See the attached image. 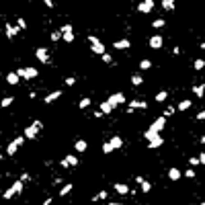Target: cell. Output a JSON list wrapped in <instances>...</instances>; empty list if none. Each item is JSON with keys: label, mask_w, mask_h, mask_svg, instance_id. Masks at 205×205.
I'll return each instance as SVG.
<instances>
[{"label": "cell", "mask_w": 205, "mask_h": 205, "mask_svg": "<svg viewBox=\"0 0 205 205\" xmlns=\"http://www.w3.org/2000/svg\"><path fill=\"white\" fill-rule=\"evenodd\" d=\"M181 176H183V172L179 170V168H170V170H168V179H170V181H179Z\"/></svg>", "instance_id": "obj_20"}, {"label": "cell", "mask_w": 205, "mask_h": 205, "mask_svg": "<svg viewBox=\"0 0 205 205\" xmlns=\"http://www.w3.org/2000/svg\"><path fill=\"white\" fill-rule=\"evenodd\" d=\"M78 107H80V109H86V107H90V98H80Z\"/></svg>", "instance_id": "obj_38"}, {"label": "cell", "mask_w": 205, "mask_h": 205, "mask_svg": "<svg viewBox=\"0 0 205 205\" xmlns=\"http://www.w3.org/2000/svg\"><path fill=\"white\" fill-rule=\"evenodd\" d=\"M176 109H179V111H187V109H191V101H189V98H185V101H181Z\"/></svg>", "instance_id": "obj_25"}, {"label": "cell", "mask_w": 205, "mask_h": 205, "mask_svg": "<svg viewBox=\"0 0 205 205\" xmlns=\"http://www.w3.org/2000/svg\"><path fill=\"white\" fill-rule=\"evenodd\" d=\"M17 74H19L21 78H25V68H19V70H17Z\"/></svg>", "instance_id": "obj_48"}, {"label": "cell", "mask_w": 205, "mask_h": 205, "mask_svg": "<svg viewBox=\"0 0 205 205\" xmlns=\"http://www.w3.org/2000/svg\"><path fill=\"white\" fill-rule=\"evenodd\" d=\"M148 107V102L146 101H131L129 102V109H127V113H131L133 109H146Z\"/></svg>", "instance_id": "obj_12"}, {"label": "cell", "mask_w": 205, "mask_h": 205, "mask_svg": "<svg viewBox=\"0 0 205 205\" xmlns=\"http://www.w3.org/2000/svg\"><path fill=\"white\" fill-rule=\"evenodd\" d=\"M137 10H140V12H144V15L152 12V10H154V0H142V2L137 4Z\"/></svg>", "instance_id": "obj_4"}, {"label": "cell", "mask_w": 205, "mask_h": 205, "mask_svg": "<svg viewBox=\"0 0 205 205\" xmlns=\"http://www.w3.org/2000/svg\"><path fill=\"white\" fill-rule=\"evenodd\" d=\"M35 55H37V60L43 62V64L49 62V54H47V49H45V47H37V49H35Z\"/></svg>", "instance_id": "obj_7"}, {"label": "cell", "mask_w": 205, "mask_h": 205, "mask_svg": "<svg viewBox=\"0 0 205 205\" xmlns=\"http://www.w3.org/2000/svg\"><path fill=\"white\" fill-rule=\"evenodd\" d=\"M113 47L115 49H129L131 43H129V39H117L115 43H113Z\"/></svg>", "instance_id": "obj_14"}, {"label": "cell", "mask_w": 205, "mask_h": 205, "mask_svg": "<svg viewBox=\"0 0 205 205\" xmlns=\"http://www.w3.org/2000/svg\"><path fill=\"white\" fill-rule=\"evenodd\" d=\"M115 191H117L119 195H127V193H129V187H127L125 183H115Z\"/></svg>", "instance_id": "obj_18"}, {"label": "cell", "mask_w": 205, "mask_h": 205, "mask_svg": "<svg viewBox=\"0 0 205 205\" xmlns=\"http://www.w3.org/2000/svg\"><path fill=\"white\" fill-rule=\"evenodd\" d=\"M162 8L164 10H174V0H162Z\"/></svg>", "instance_id": "obj_26"}, {"label": "cell", "mask_w": 205, "mask_h": 205, "mask_svg": "<svg viewBox=\"0 0 205 205\" xmlns=\"http://www.w3.org/2000/svg\"><path fill=\"white\" fill-rule=\"evenodd\" d=\"M109 142H111V146H113V150H119V148L123 146V140L119 136H115V137H111V140H109Z\"/></svg>", "instance_id": "obj_23"}, {"label": "cell", "mask_w": 205, "mask_h": 205, "mask_svg": "<svg viewBox=\"0 0 205 205\" xmlns=\"http://www.w3.org/2000/svg\"><path fill=\"white\" fill-rule=\"evenodd\" d=\"M193 68H195V70H203L205 68V60H195V62H193Z\"/></svg>", "instance_id": "obj_29"}, {"label": "cell", "mask_w": 205, "mask_h": 205, "mask_svg": "<svg viewBox=\"0 0 205 205\" xmlns=\"http://www.w3.org/2000/svg\"><path fill=\"white\" fill-rule=\"evenodd\" d=\"M201 49H205V41H203V43H201Z\"/></svg>", "instance_id": "obj_51"}, {"label": "cell", "mask_w": 205, "mask_h": 205, "mask_svg": "<svg viewBox=\"0 0 205 205\" xmlns=\"http://www.w3.org/2000/svg\"><path fill=\"white\" fill-rule=\"evenodd\" d=\"M64 82H66V86H74V84H76V78H74V76H68Z\"/></svg>", "instance_id": "obj_41"}, {"label": "cell", "mask_w": 205, "mask_h": 205, "mask_svg": "<svg viewBox=\"0 0 205 205\" xmlns=\"http://www.w3.org/2000/svg\"><path fill=\"white\" fill-rule=\"evenodd\" d=\"M107 197H109V195H107V191H101V193H97V197H93V201H101V199L105 201Z\"/></svg>", "instance_id": "obj_37"}, {"label": "cell", "mask_w": 205, "mask_h": 205, "mask_svg": "<svg viewBox=\"0 0 205 205\" xmlns=\"http://www.w3.org/2000/svg\"><path fill=\"white\" fill-rule=\"evenodd\" d=\"M113 109H115V107H113L109 101H102V102H101V111H102V115H109Z\"/></svg>", "instance_id": "obj_21"}, {"label": "cell", "mask_w": 205, "mask_h": 205, "mask_svg": "<svg viewBox=\"0 0 205 205\" xmlns=\"http://www.w3.org/2000/svg\"><path fill=\"white\" fill-rule=\"evenodd\" d=\"M166 98H168V90H160V93L156 94V102H164Z\"/></svg>", "instance_id": "obj_27"}, {"label": "cell", "mask_w": 205, "mask_h": 205, "mask_svg": "<svg viewBox=\"0 0 205 205\" xmlns=\"http://www.w3.org/2000/svg\"><path fill=\"white\" fill-rule=\"evenodd\" d=\"M49 37H51V41H54V43H55V41H60V39H62V29H60V31H54Z\"/></svg>", "instance_id": "obj_34"}, {"label": "cell", "mask_w": 205, "mask_h": 205, "mask_svg": "<svg viewBox=\"0 0 205 205\" xmlns=\"http://www.w3.org/2000/svg\"><path fill=\"white\" fill-rule=\"evenodd\" d=\"M185 176H187V179H195V170H193V168H187Z\"/></svg>", "instance_id": "obj_43"}, {"label": "cell", "mask_w": 205, "mask_h": 205, "mask_svg": "<svg viewBox=\"0 0 205 205\" xmlns=\"http://www.w3.org/2000/svg\"><path fill=\"white\" fill-rule=\"evenodd\" d=\"M193 93H195L197 97H203V94H205V86H203V84H195V86H193Z\"/></svg>", "instance_id": "obj_24"}, {"label": "cell", "mask_w": 205, "mask_h": 205, "mask_svg": "<svg viewBox=\"0 0 205 205\" xmlns=\"http://www.w3.org/2000/svg\"><path fill=\"white\" fill-rule=\"evenodd\" d=\"M60 97H62V90H54V93H49L47 97L43 98V102H47V105H49V102H54L55 98H60Z\"/></svg>", "instance_id": "obj_17"}, {"label": "cell", "mask_w": 205, "mask_h": 205, "mask_svg": "<svg viewBox=\"0 0 205 205\" xmlns=\"http://www.w3.org/2000/svg\"><path fill=\"white\" fill-rule=\"evenodd\" d=\"M152 27H154V29H160V27H164V19H156L154 23H152Z\"/></svg>", "instance_id": "obj_40"}, {"label": "cell", "mask_w": 205, "mask_h": 205, "mask_svg": "<svg viewBox=\"0 0 205 205\" xmlns=\"http://www.w3.org/2000/svg\"><path fill=\"white\" fill-rule=\"evenodd\" d=\"M199 162H201V164H205V152H201V154H199Z\"/></svg>", "instance_id": "obj_49"}, {"label": "cell", "mask_w": 205, "mask_h": 205, "mask_svg": "<svg viewBox=\"0 0 205 205\" xmlns=\"http://www.w3.org/2000/svg\"><path fill=\"white\" fill-rule=\"evenodd\" d=\"M86 148H88L86 140H78V142L74 144V150H76V152H86Z\"/></svg>", "instance_id": "obj_22"}, {"label": "cell", "mask_w": 205, "mask_h": 205, "mask_svg": "<svg viewBox=\"0 0 205 205\" xmlns=\"http://www.w3.org/2000/svg\"><path fill=\"white\" fill-rule=\"evenodd\" d=\"M23 142H25V136L15 137V140H12V142L8 144V148H6V154H8V156H15V154H17V150H19V148L23 146Z\"/></svg>", "instance_id": "obj_3"}, {"label": "cell", "mask_w": 205, "mask_h": 205, "mask_svg": "<svg viewBox=\"0 0 205 205\" xmlns=\"http://www.w3.org/2000/svg\"><path fill=\"white\" fill-rule=\"evenodd\" d=\"M150 68H152L150 60H142V62H140V70H150Z\"/></svg>", "instance_id": "obj_31"}, {"label": "cell", "mask_w": 205, "mask_h": 205, "mask_svg": "<svg viewBox=\"0 0 205 205\" xmlns=\"http://www.w3.org/2000/svg\"><path fill=\"white\" fill-rule=\"evenodd\" d=\"M162 43H164L162 35H152V37H150V47H152V49H160Z\"/></svg>", "instance_id": "obj_9"}, {"label": "cell", "mask_w": 205, "mask_h": 205, "mask_svg": "<svg viewBox=\"0 0 205 205\" xmlns=\"http://www.w3.org/2000/svg\"><path fill=\"white\" fill-rule=\"evenodd\" d=\"M195 119H197V121H205V111H199L195 115Z\"/></svg>", "instance_id": "obj_45"}, {"label": "cell", "mask_w": 205, "mask_h": 205, "mask_svg": "<svg viewBox=\"0 0 205 205\" xmlns=\"http://www.w3.org/2000/svg\"><path fill=\"white\" fill-rule=\"evenodd\" d=\"M4 31H6V37H8V39H12V37H15L17 33H21V31H19V27H12L10 23H4Z\"/></svg>", "instance_id": "obj_10"}, {"label": "cell", "mask_w": 205, "mask_h": 205, "mask_svg": "<svg viewBox=\"0 0 205 205\" xmlns=\"http://www.w3.org/2000/svg\"><path fill=\"white\" fill-rule=\"evenodd\" d=\"M31 78H37V68L27 66V68H25V80H31Z\"/></svg>", "instance_id": "obj_16"}, {"label": "cell", "mask_w": 205, "mask_h": 205, "mask_svg": "<svg viewBox=\"0 0 205 205\" xmlns=\"http://www.w3.org/2000/svg\"><path fill=\"white\" fill-rule=\"evenodd\" d=\"M152 125L156 127L158 131H162V129H164V125H166V117H164V115H160V117H158V119H156V121L152 123Z\"/></svg>", "instance_id": "obj_19"}, {"label": "cell", "mask_w": 205, "mask_h": 205, "mask_svg": "<svg viewBox=\"0 0 205 205\" xmlns=\"http://www.w3.org/2000/svg\"><path fill=\"white\" fill-rule=\"evenodd\" d=\"M189 164H191V166H197V164H201V162H199V156H193V158H189Z\"/></svg>", "instance_id": "obj_44"}, {"label": "cell", "mask_w": 205, "mask_h": 205, "mask_svg": "<svg viewBox=\"0 0 205 205\" xmlns=\"http://www.w3.org/2000/svg\"><path fill=\"white\" fill-rule=\"evenodd\" d=\"M37 133H39V129L31 123L29 127H25V133H23V136H25V140H35V137H37Z\"/></svg>", "instance_id": "obj_6"}, {"label": "cell", "mask_w": 205, "mask_h": 205, "mask_svg": "<svg viewBox=\"0 0 205 205\" xmlns=\"http://www.w3.org/2000/svg\"><path fill=\"white\" fill-rule=\"evenodd\" d=\"M6 82H8L10 86H17V84L21 82V76L17 72H8V74H6Z\"/></svg>", "instance_id": "obj_11"}, {"label": "cell", "mask_w": 205, "mask_h": 205, "mask_svg": "<svg viewBox=\"0 0 205 205\" xmlns=\"http://www.w3.org/2000/svg\"><path fill=\"white\" fill-rule=\"evenodd\" d=\"M88 41H90V49H93V54H97V55H102V54H105V45H102V41L98 39V37L90 35V37H88Z\"/></svg>", "instance_id": "obj_2"}, {"label": "cell", "mask_w": 205, "mask_h": 205, "mask_svg": "<svg viewBox=\"0 0 205 205\" xmlns=\"http://www.w3.org/2000/svg\"><path fill=\"white\" fill-rule=\"evenodd\" d=\"M17 27H19V31H23V29H27V21L23 19V17H19V21H17Z\"/></svg>", "instance_id": "obj_35"}, {"label": "cell", "mask_w": 205, "mask_h": 205, "mask_svg": "<svg viewBox=\"0 0 205 205\" xmlns=\"http://www.w3.org/2000/svg\"><path fill=\"white\" fill-rule=\"evenodd\" d=\"M102 62H105V64H113L111 54H107V51H105V54H102Z\"/></svg>", "instance_id": "obj_42"}, {"label": "cell", "mask_w": 205, "mask_h": 205, "mask_svg": "<svg viewBox=\"0 0 205 205\" xmlns=\"http://www.w3.org/2000/svg\"><path fill=\"white\" fill-rule=\"evenodd\" d=\"M156 136H160V133H158V129H156L154 125H150V127H148V131H144V137H146L148 142H150V140H154Z\"/></svg>", "instance_id": "obj_13"}, {"label": "cell", "mask_w": 205, "mask_h": 205, "mask_svg": "<svg viewBox=\"0 0 205 205\" xmlns=\"http://www.w3.org/2000/svg\"><path fill=\"white\" fill-rule=\"evenodd\" d=\"M162 144H164V140H162L160 136H156L154 140H150V142H148V148H150V150H156V148L162 146Z\"/></svg>", "instance_id": "obj_15"}, {"label": "cell", "mask_w": 205, "mask_h": 205, "mask_svg": "<svg viewBox=\"0 0 205 205\" xmlns=\"http://www.w3.org/2000/svg\"><path fill=\"white\" fill-rule=\"evenodd\" d=\"M174 111H176L174 107H166V109H164V113H162V115H164V117H170V115H174Z\"/></svg>", "instance_id": "obj_39"}, {"label": "cell", "mask_w": 205, "mask_h": 205, "mask_svg": "<svg viewBox=\"0 0 205 205\" xmlns=\"http://www.w3.org/2000/svg\"><path fill=\"white\" fill-rule=\"evenodd\" d=\"M70 191H72V183H68V185H64L62 187V189H60V195H68V193H70Z\"/></svg>", "instance_id": "obj_30"}, {"label": "cell", "mask_w": 205, "mask_h": 205, "mask_svg": "<svg viewBox=\"0 0 205 205\" xmlns=\"http://www.w3.org/2000/svg\"><path fill=\"white\" fill-rule=\"evenodd\" d=\"M140 187H142V193H150V189H152V185L148 181H142V183H140Z\"/></svg>", "instance_id": "obj_33"}, {"label": "cell", "mask_w": 205, "mask_h": 205, "mask_svg": "<svg viewBox=\"0 0 205 205\" xmlns=\"http://www.w3.org/2000/svg\"><path fill=\"white\" fill-rule=\"evenodd\" d=\"M60 164H62L64 168H70V166H76V164H78V158L74 156V154H70V156H66Z\"/></svg>", "instance_id": "obj_8"}, {"label": "cell", "mask_w": 205, "mask_h": 205, "mask_svg": "<svg viewBox=\"0 0 205 205\" xmlns=\"http://www.w3.org/2000/svg\"><path fill=\"white\" fill-rule=\"evenodd\" d=\"M21 191H23V181L19 179V181L12 183V187H8V189L4 191V199H12L15 195H19Z\"/></svg>", "instance_id": "obj_1"}, {"label": "cell", "mask_w": 205, "mask_h": 205, "mask_svg": "<svg viewBox=\"0 0 205 205\" xmlns=\"http://www.w3.org/2000/svg\"><path fill=\"white\" fill-rule=\"evenodd\" d=\"M41 2H43L47 8H54V0H41Z\"/></svg>", "instance_id": "obj_46"}, {"label": "cell", "mask_w": 205, "mask_h": 205, "mask_svg": "<svg viewBox=\"0 0 205 205\" xmlns=\"http://www.w3.org/2000/svg\"><path fill=\"white\" fill-rule=\"evenodd\" d=\"M201 144H205V136H201Z\"/></svg>", "instance_id": "obj_50"}, {"label": "cell", "mask_w": 205, "mask_h": 205, "mask_svg": "<svg viewBox=\"0 0 205 205\" xmlns=\"http://www.w3.org/2000/svg\"><path fill=\"white\" fill-rule=\"evenodd\" d=\"M142 82H144V78L140 76V74H133V76H131V84H133V86H140Z\"/></svg>", "instance_id": "obj_28"}, {"label": "cell", "mask_w": 205, "mask_h": 205, "mask_svg": "<svg viewBox=\"0 0 205 205\" xmlns=\"http://www.w3.org/2000/svg\"><path fill=\"white\" fill-rule=\"evenodd\" d=\"M107 101L111 102L113 107H117V105H123V102H125V94H123V93H113Z\"/></svg>", "instance_id": "obj_5"}, {"label": "cell", "mask_w": 205, "mask_h": 205, "mask_svg": "<svg viewBox=\"0 0 205 205\" xmlns=\"http://www.w3.org/2000/svg\"><path fill=\"white\" fill-rule=\"evenodd\" d=\"M111 152H113L111 142H105V144H102V154H111Z\"/></svg>", "instance_id": "obj_36"}, {"label": "cell", "mask_w": 205, "mask_h": 205, "mask_svg": "<svg viewBox=\"0 0 205 205\" xmlns=\"http://www.w3.org/2000/svg\"><path fill=\"white\" fill-rule=\"evenodd\" d=\"M12 101H15L12 97H6V98H2V101H0V105H2V109H4V107H10V105H12Z\"/></svg>", "instance_id": "obj_32"}, {"label": "cell", "mask_w": 205, "mask_h": 205, "mask_svg": "<svg viewBox=\"0 0 205 205\" xmlns=\"http://www.w3.org/2000/svg\"><path fill=\"white\" fill-rule=\"evenodd\" d=\"M33 125H35V127H37V129H41V127H43V123H41V121H39V119H35V121H33Z\"/></svg>", "instance_id": "obj_47"}]
</instances>
